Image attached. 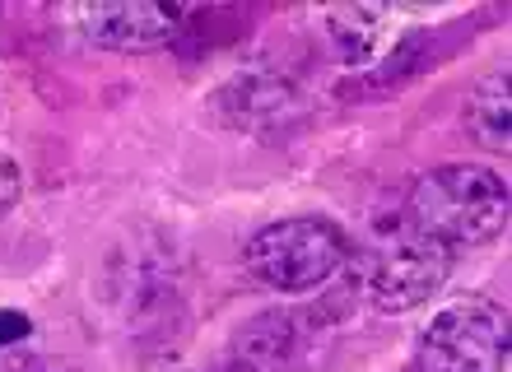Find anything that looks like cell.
<instances>
[{"label":"cell","instance_id":"obj_1","mask_svg":"<svg viewBox=\"0 0 512 372\" xmlns=\"http://www.w3.org/2000/svg\"><path fill=\"white\" fill-rule=\"evenodd\" d=\"M405 219L424 228L447 252L489 247L508 228V182L485 163H443L415 177L405 196Z\"/></svg>","mask_w":512,"mask_h":372},{"label":"cell","instance_id":"obj_2","mask_svg":"<svg viewBox=\"0 0 512 372\" xmlns=\"http://www.w3.org/2000/svg\"><path fill=\"white\" fill-rule=\"evenodd\" d=\"M354 284L378 312H410L429 303L452 275V252L415 228L405 214L378 219L359 252H350Z\"/></svg>","mask_w":512,"mask_h":372},{"label":"cell","instance_id":"obj_3","mask_svg":"<svg viewBox=\"0 0 512 372\" xmlns=\"http://www.w3.org/2000/svg\"><path fill=\"white\" fill-rule=\"evenodd\" d=\"M350 238L336 219L326 214H289L275 219L247 242L243 266L247 275L270 293H303L322 289L326 279H336L340 270L350 266Z\"/></svg>","mask_w":512,"mask_h":372},{"label":"cell","instance_id":"obj_4","mask_svg":"<svg viewBox=\"0 0 512 372\" xmlns=\"http://www.w3.org/2000/svg\"><path fill=\"white\" fill-rule=\"evenodd\" d=\"M503 363H508V317L499 303L461 298L419 331L415 372H503Z\"/></svg>","mask_w":512,"mask_h":372},{"label":"cell","instance_id":"obj_5","mask_svg":"<svg viewBox=\"0 0 512 372\" xmlns=\"http://www.w3.org/2000/svg\"><path fill=\"white\" fill-rule=\"evenodd\" d=\"M75 24L94 47H108V52H159L177 38L187 14L173 5L126 0V5H89L75 14Z\"/></svg>","mask_w":512,"mask_h":372},{"label":"cell","instance_id":"obj_6","mask_svg":"<svg viewBox=\"0 0 512 372\" xmlns=\"http://www.w3.org/2000/svg\"><path fill=\"white\" fill-rule=\"evenodd\" d=\"M303 345H308L303 321L289 312H266L238 331L233 363H238V372H289L294 359H303Z\"/></svg>","mask_w":512,"mask_h":372},{"label":"cell","instance_id":"obj_7","mask_svg":"<svg viewBox=\"0 0 512 372\" xmlns=\"http://www.w3.org/2000/svg\"><path fill=\"white\" fill-rule=\"evenodd\" d=\"M229 117L243 121L247 131H270L275 121H289L298 112V98L284 80H270V75H238L229 89Z\"/></svg>","mask_w":512,"mask_h":372},{"label":"cell","instance_id":"obj_8","mask_svg":"<svg viewBox=\"0 0 512 372\" xmlns=\"http://www.w3.org/2000/svg\"><path fill=\"white\" fill-rule=\"evenodd\" d=\"M512 103H508V75H489V80H480L471 89V98H466V131H471L475 145L494 149V154H503L508 149V126H512Z\"/></svg>","mask_w":512,"mask_h":372},{"label":"cell","instance_id":"obj_9","mask_svg":"<svg viewBox=\"0 0 512 372\" xmlns=\"http://www.w3.org/2000/svg\"><path fill=\"white\" fill-rule=\"evenodd\" d=\"M391 14L387 10H331L326 14V33H331V52L345 66H364L382 47V28Z\"/></svg>","mask_w":512,"mask_h":372},{"label":"cell","instance_id":"obj_10","mask_svg":"<svg viewBox=\"0 0 512 372\" xmlns=\"http://www.w3.org/2000/svg\"><path fill=\"white\" fill-rule=\"evenodd\" d=\"M28 335H33V321H28L24 312L5 307V312H0V349L19 345V340H28Z\"/></svg>","mask_w":512,"mask_h":372},{"label":"cell","instance_id":"obj_11","mask_svg":"<svg viewBox=\"0 0 512 372\" xmlns=\"http://www.w3.org/2000/svg\"><path fill=\"white\" fill-rule=\"evenodd\" d=\"M14 196H19V173H14V163L0 154V214L14 205Z\"/></svg>","mask_w":512,"mask_h":372}]
</instances>
